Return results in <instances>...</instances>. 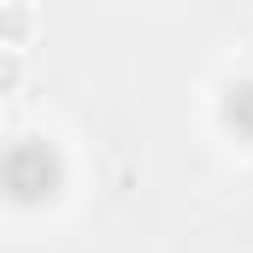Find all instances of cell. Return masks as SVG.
Instances as JSON below:
<instances>
[{
  "label": "cell",
  "mask_w": 253,
  "mask_h": 253,
  "mask_svg": "<svg viewBox=\"0 0 253 253\" xmlns=\"http://www.w3.org/2000/svg\"><path fill=\"white\" fill-rule=\"evenodd\" d=\"M30 42H36V6L30 0H6V47L30 53Z\"/></svg>",
  "instance_id": "1"
},
{
  "label": "cell",
  "mask_w": 253,
  "mask_h": 253,
  "mask_svg": "<svg viewBox=\"0 0 253 253\" xmlns=\"http://www.w3.org/2000/svg\"><path fill=\"white\" fill-rule=\"evenodd\" d=\"M0 88H6V94H18V88H24V53H18V47H6V65H0Z\"/></svg>",
  "instance_id": "2"
}]
</instances>
